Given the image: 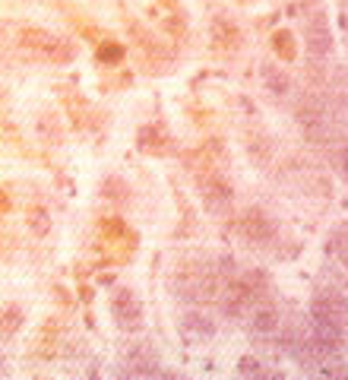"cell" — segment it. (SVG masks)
<instances>
[{
	"label": "cell",
	"instance_id": "277c9868",
	"mask_svg": "<svg viewBox=\"0 0 348 380\" xmlns=\"http://www.w3.org/2000/svg\"><path fill=\"white\" fill-rule=\"evenodd\" d=\"M250 323H253V333H259V336H269L282 327V320H278V314L272 308H257Z\"/></svg>",
	"mask_w": 348,
	"mask_h": 380
},
{
	"label": "cell",
	"instance_id": "3957f363",
	"mask_svg": "<svg viewBox=\"0 0 348 380\" xmlns=\"http://www.w3.org/2000/svg\"><path fill=\"white\" fill-rule=\"evenodd\" d=\"M114 314H117V320L127 323V327L139 320V304H136V298H133L127 289H120V295L114 298Z\"/></svg>",
	"mask_w": 348,
	"mask_h": 380
},
{
	"label": "cell",
	"instance_id": "5b68a950",
	"mask_svg": "<svg viewBox=\"0 0 348 380\" xmlns=\"http://www.w3.org/2000/svg\"><path fill=\"white\" fill-rule=\"evenodd\" d=\"M266 86H269L272 95H288V76L282 73V70H266Z\"/></svg>",
	"mask_w": 348,
	"mask_h": 380
},
{
	"label": "cell",
	"instance_id": "7a4b0ae2",
	"mask_svg": "<svg viewBox=\"0 0 348 380\" xmlns=\"http://www.w3.org/2000/svg\"><path fill=\"white\" fill-rule=\"evenodd\" d=\"M240 228H244V234H247L250 241H266V238H272V222L266 219L263 213H250V215H244Z\"/></svg>",
	"mask_w": 348,
	"mask_h": 380
},
{
	"label": "cell",
	"instance_id": "8992f818",
	"mask_svg": "<svg viewBox=\"0 0 348 380\" xmlns=\"http://www.w3.org/2000/svg\"><path fill=\"white\" fill-rule=\"evenodd\" d=\"M339 171L345 175V181H348V143L342 146V152H339Z\"/></svg>",
	"mask_w": 348,
	"mask_h": 380
},
{
	"label": "cell",
	"instance_id": "6da1fadb",
	"mask_svg": "<svg viewBox=\"0 0 348 380\" xmlns=\"http://www.w3.org/2000/svg\"><path fill=\"white\" fill-rule=\"evenodd\" d=\"M307 48L310 54H329V48H333V38H329V29L323 19H314L307 25Z\"/></svg>",
	"mask_w": 348,
	"mask_h": 380
}]
</instances>
